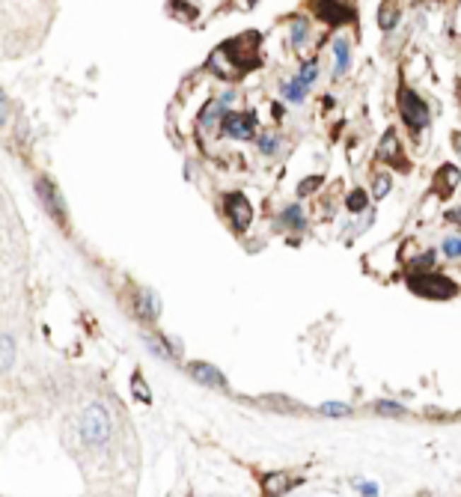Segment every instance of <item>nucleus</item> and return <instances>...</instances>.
Returning <instances> with one entry per match:
<instances>
[{
	"label": "nucleus",
	"instance_id": "27",
	"mask_svg": "<svg viewBox=\"0 0 461 497\" xmlns=\"http://www.w3.org/2000/svg\"><path fill=\"white\" fill-rule=\"evenodd\" d=\"M132 390H134V396H140V402H143V405H149V402H152V393H149L146 381H143L140 373H134V378H132Z\"/></svg>",
	"mask_w": 461,
	"mask_h": 497
},
{
	"label": "nucleus",
	"instance_id": "26",
	"mask_svg": "<svg viewBox=\"0 0 461 497\" xmlns=\"http://www.w3.org/2000/svg\"><path fill=\"white\" fill-rule=\"evenodd\" d=\"M256 146H259V152H262V155H277L280 140L274 137V134H259L256 137Z\"/></svg>",
	"mask_w": 461,
	"mask_h": 497
},
{
	"label": "nucleus",
	"instance_id": "37",
	"mask_svg": "<svg viewBox=\"0 0 461 497\" xmlns=\"http://www.w3.org/2000/svg\"><path fill=\"white\" fill-rule=\"evenodd\" d=\"M250 4H259V0H250Z\"/></svg>",
	"mask_w": 461,
	"mask_h": 497
},
{
	"label": "nucleus",
	"instance_id": "2",
	"mask_svg": "<svg viewBox=\"0 0 461 497\" xmlns=\"http://www.w3.org/2000/svg\"><path fill=\"white\" fill-rule=\"evenodd\" d=\"M110 432H113V423H110V414L102 402H93L83 408L81 414V438L90 447H105L110 441Z\"/></svg>",
	"mask_w": 461,
	"mask_h": 497
},
{
	"label": "nucleus",
	"instance_id": "3",
	"mask_svg": "<svg viewBox=\"0 0 461 497\" xmlns=\"http://www.w3.org/2000/svg\"><path fill=\"white\" fill-rule=\"evenodd\" d=\"M408 289L414 295L431 298V301H450V298H455V292H458V286L450 277L435 274V271H411L408 274Z\"/></svg>",
	"mask_w": 461,
	"mask_h": 497
},
{
	"label": "nucleus",
	"instance_id": "14",
	"mask_svg": "<svg viewBox=\"0 0 461 497\" xmlns=\"http://www.w3.org/2000/svg\"><path fill=\"white\" fill-rule=\"evenodd\" d=\"M229 107L221 102V98H214V102H209L206 107H203V113H199V129H214V125H221V119H223V113H226Z\"/></svg>",
	"mask_w": 461,
	"mask_h": 497
},
{
	"label": "nucleus",
	"instance_id": "4",
	"mask_svg": "<svg viewBox=\"0 0 461 497\" xmlns=\"http://www.w3.org/2000/svg\"><path fill=\"white\" fill-rule=\"evenodd\" d=\"M399 113L411 131H420L428 125V105L411 87H399Z\"/></svg>",
	"mask_w": 461,
	"mask_h": 497
},
{
	"label": "nucleus",
	"instance_id": "28",
	"mask_svg": "<svg viewBox=\"0 0 461 497\" xmlns=\"http://www.w3.org/2000/svg\"><path fill=\"white\" fill-rule=\"evenodd\" d=\"M375 411L378 414H387V417H405V408H402L399 402H390V399L375 402Z\"/></svg>",
	"mask_w": 461,
	"mask_h": 497
},
{
	"label": "nucleus",
	"instance_id": "31",
	"mask_svg": "<svg viewBox=\"0 0 461 497\" xmlns=\"http://www.w3.org/2000/svg\"><path fill=\"white\" fill-rule=\"evenodd\" d=\"M322 411H325V414H330V417H345V414H351V408L342 405V402H325Z\"/></svg>",
	"mask_w": 461,
	"mask_h": 497
},
{
	"label": "nucleus",
	"instance_id": "11",
	"mask_svg": "<svg viewBox=\"0 0 461 497\" xmlns=\"http://www.w3.org/2000/svg\"><path fill=\"white\" fill-rule=\"evenodd\" d=\"M134 313L143 322H155L158 316H161V298H158L152 289H140L134 295Z\"/></svg>",
	"mask_w": 461,
	"mask_h": 497
},
{
	"label": "nucleus",
	"instance_id": "32",
	"mask_svg": "<svg viewBox=\"0 0 461 497\" xmlns=\"http://www.w3.org/2000/svg\"><path fill=\"white\" fill-rule=\"evenodd\" d=\"M6 117H9V102H6V95H4V90H0V125L6 122Z\"/></svg>",
	"mask_w": 461,
	"mask_h": 497
},
{
	"label": "nucleus",
	"instance_id": "5",
	"mask_svg": "<svg viewBox=\"0 0 461 497\" xmlns=\"http://www.w3.org/2000/svg\"><path fill=\"white\" fill-rule=\"evenodd\" d=\"M313 9L327 27H339L354 21V6L349 0H313Z\"/></svg>",
	"mask_w": 461,
	"mask_h": 497
},
{
	"label": "nucleus",
	"instance_id": "29",
	"mask_svg": "<svg viewBox=\"0 0 461 497\" xmlns=\"http://www.w3.org/2000/svg\"><path fill=\"white\" fill-rule=\"evenodd\" d=\"M322 185H325V176H307V179H300L298 194H300V197H307V194H313L315 188H322Z\"/></svg>",
	"mask_w": 461,
	"mask_h": 497
},
{
	"label": "nucleus",
	"instance_id": "25",
	"mask_svg": "<svg viewBox=\"0 0 461 497\" xmlns=\"http://www.w3.org/2000/svg\"><path fill=\"white\" fill-rule=\"evenodd\" d=\"M443 257H450V259H461V235H446L443 238Z\"/></svg>",
	"mask_w": 461,
	"mask_h": 497
},
{
	"label": "nucleus",
	"instance_id": "9",
	"mask_svg": "<svg viewBox=\"0 0 461 497\" xmlns=\"http://www.w3.org/2000/svg\"><path fill=\"white\" fill-rule=\"evenodd\" d=\"M458 182H461V170L455 164H440L435 170V179H431V191L438 197H450V194H455Z\"/></svg>",
	"mask_w": 461,
	"mask_h": 497
},
{
	"label": "nucleus",
	"instance_id": "34",
	"mask_svg": "<svg viewBox=\"0 0 461 497\" xmlns=\"http://www.w3.org/2000/svg\"><path fill=\"white\" fill-rule=\"evenodd\" d=\"M443 218L450 221V223H455V226H461V209H450V211H446Z\"/></svg>",
	"mask_w": 461,
	"mask_h": 497
},
{
	"label": "nucleus",
	"instance_id": "35",
	"mask_svg": "<svg viewBox=\"0 0 461 497\" xmlns=\"http://www.w3.org/2000/svg\"><path fill=\"white\" fill-rule=\"evenodd\" d=\"M271 110H274V119L280 122V119H283V113H286V107H283L280 102H274V107H271Z\"/></svg>",
	"mask_w": 461,
	"mask_h": 497
},
{
	"label": "nucleus",
	"instance_id": "12",
	"mask_svg": "<svg viewBox=\"0 0 461 497\" xmlns=\"http://www.w3.org/2000/svg\"><path fill=\"white\" fill-rule=\"evenodd\" d=\"M188 375L194 381H199V385H206V387H223L226 385V378H223L221 369H214L211 363H203V361L188 363Z\"/></svg>",
	"mask_w": 461,
	"mask_h": 497
},
{
	"label": "nucleus",
	"instance_id": "1",
	"mask_svg": "<svg viewBox=\"0 0 461 497\" xmlns=\"http://www.w3.org/2000/svg\"><path fill=\"white\" fill-rule=\"evenodd\" d=\"M259 45H262V36L259 33H241L235 39H229L221 45V54L229 60V69L235 72H250V69L259 66Z\"/></svg>",
	"mask_w": 461,
	"mask_h": 497
},
{
	"label": "nucleus",
	"instance_id": "19",
	"mask_svg": "<svg viewBox=\"0 0 461 497\" xmlns=\"http://www.w3.org/2000/svg\"><path fill=\"white\" fill-rule=\"evenodd\" d=\"M307 90H310V87H304V83H300L298 78H292V81H283V83H280V93L286 95V102H304Z\"/></svg>",
	"mask_w": 461,
	"mask_h": 497
},
{
	"label": "nucleus",
	"instance_id": "24",
	"mask_svg": "<svg viewBox=\"0 0 461 497\" xmlns=\"http://www.w3.org/2000/svg\"><path fill=\"white\" fill-rule=\"evenodd\" d=\"M315 78H319V66H315V60H307L304 66H300V72H298V81L304 83V87H313Z\"/></svg>",
	"mask_w": 461,
	"mask_h": 497
},
{
	"label": "nucleus",
	"instance_id": "7",
	"mask_svg": "<svg viewBox=\"0 0 461 497\" xmlns=\"http://www.w3.org/2000/svg\"><path fill=\"white\" fill-rule=\"evenodd\" d=\"M221 131L235 140H250L256 134V113H235L226 110L221 119Z\"/></svg>",
	"mask_w": 461,
	"mask_h": 497
},
{
	"label": "nucleus",
	"instance_id": "6",
	"mask_svg": "<svg viewBox=\"0 0 461 497\" xmlns=\"http://www.w3.org/2000/svg\"><path fill=\"white\" fill-rule=\"evenodd\" d=\"M223 209H226V218H229V223H233L235 233H244V230L250 226V221H253V206H250V200H247V197H244L241 191L226 194Z\"/></svg>",
	"mask_w": 461,
	"mask_h": 497
},
{
	"label": "nucleus",
	"instance_id": "33",
	"mask_svg": "<svg viewBox=\"0 0 461 497\" xmlns=\"http://www.w3.org/2000/svg\"><path fill=\"white\" fill-rule=\"evenodd\" d=\"M357 491L360 494H378V486H375V482H360Z\"/></svg>",
	"mask_w": 461,
	"mask_h": 497
},
{
	"label": "nucleus",
	"instance_id": "30",
	"mask_svg": "<svg viewBox=\"0 0 461 497\" xmlns=\"http://www.w3.org/2000/svg\"><path fill=\"white\" fill-rule=\"evenodd\" d=\"M431 265H435V253L426 250L423 257H416V259L411 262V271H431Z\"/></svg>",
	"mask_w": 461,
	"mask_h": 497
},
{
	"label": "nucleus",
	"instance_id": "36",
	"mask_svg": "<svg viewBox=\"0 0 461 497\" xmlns=\"http://www.w3.org/2000/svg\"><path fill=\"white\" fill-rule=\"evenodd\" d=\"M453 146H455V152L461 155V131H453Z\"/></svg>",
	"mask_w": 461,
	"mask_h": 497
},
{
	"label": "nucleus",
	"instance_id": "10",
	"mask_svg": "<svg viewBox=\"0 0 461 497\" xmlns=\"http://www.w3.org/2000/svg\"><path fill=\"white\" fill-rule=\"evenodd\" d=\"M378 161H390L393 167L399 170H408V161L402 158V149H399V137H396V129H387L381 144H378V152H375Z\"/></svg>",
	"mask_w": 461,
	"mask_h": 497
},
{
	"label": "nucleus",
	"instance_id": "15",
	"mask_svg": "<svg viewBox=\"0 0 461 497\" xmlns=\"http://www.w3.org/2000/svg\"><path fill=\"white\" fill-rule=\"evenodd\" d=\"M277 221H280V226H286V230H295V233L307 230V218H304V211H300V206H286Z\"/></svg>",
	"mask_w": 461,
	"mask_h": 497
},
{
	"label": "nucleus",
	"instance_id": "21",
	"mask_svg": "<svg viewBox=\"0 0 461 497\" xmlns=\"http://www.w3.org/2000/svg\"><path fill=\"white\" fill-rule=\"evenodd\" d=\"M146 343H149V349L155 351V354H161V358H167V361H173L176 358V349H173L164 337H158V334H149L146 337Z\"/></svg>",
	"mask_w": 461,
	"mask_h": 497
},
{
	"label": "nucleus",
	"instance_id": "8",
	"mask_svg": "<svg viewBox=\"0 0 461 497\" xmlns=\"http://www.w3.org/2000/svg\"><path fill=\"white\" fill-rule=\"evenodd\" d=\"M36 194H39V200H42V206H45V211L57 221V223H66V218H69V211H66V203H63V197H60V191L54 188V182L51 179H36Z\"/></svg>",
	"mask_w": 461,
	"mask_h": 497
},
{
	"label": "nucleus",
	"instance_id": "18",
	"mask_svg": "<svg viewBox=\"0 0 461 497\" xmlns=\"http://www.w3.org/2000/svg\"><path fill=\"white\" fill-rule=\"evenodd\" d=\"M345 209H349L351 215H363V211L369 209V194L360 191V188H354L349 197H345Z\"/></svg>",
	"mask_w": 461,
	"mask_h": 497
},
{
	"label": "nucleus",
	"instance_id": "16",
	"mask_svg": "<svg viewBox=\"0 0 461 497\" xmlns=\"http://www.w3.org/2000/svg\"><path fill=\"white\" fill-rule=\"evenodd\" d=\"M295 489V479H289L286 474H268L262 476V491L265 494H286Z\"/></svg>",
	"mask_w": 461,
	"mask_h": 497
},
{
	"label": "nucleus",
	"instance_id": "20",
	"mask_svg": "<svg viewBox=\"0 0 461 497\" xmlns=\"http://www.w3.org/2000/svg\"><path fill=\"white\" fill-rule=\"evenodd\" d=\"M334 57H337V75H342L345 69H349V63H351V45H349V39H337L334 42Z\"/></svg>",
	"mask_w": 461,
	"mask_h": 497
},
{
	"label": "nucleus",
	"instance_id": "22",
	"mask_svg": "<svg viewBox=\"0 0 461 497\" xmlns=\"http://www.w3.org/2000/svg\"><path fill=\"white\" fill-rule=\"evenodd\" d=\"M393 188V179L387 176V173H375L372 176V194H375V200H384L387 194H390Z\"/></svg>",
	"mask_w": 461,
	"mask_h": 497
},
{
	"label": "nucleus",
	"instance_id": "13",
	"mask_svg": "<svg viewBox=\"0 0 461 497\" xmlns=\"http://www.w3.org/2000/svg\"><path fill=\"white\" fill-rule=\"evenodd\" d=\"M402 18V6H399V0H381V6H378V27L384 33H390L393 27L399 24Z\"/></svg>",
	"mask_w": 461,
	"mask_h": 497
},
{
	"label": "nucleus",
	"instance_id": "17",
	"mask_svg": "<svg viewBox=\"0 0 461 497\" xmlns=\"http://www.w3.org/2000/svg\"><path fill=\"white\" fill-rule=\"evenodd\" d=\"M12 363H16V339L9 334H0V373H6Z\"/></svg>",
	"mask_w": 461,
	"mask_h": 497
},
{
	"label": "nucleus",
	"instance_id": "23",
	"mask_svg": "<svg viewBox=\"0 0 461 497\" xmlns=\"http://www.w3.org/2000/svg\"><path fill=\"white\" fill-rule=\"evenodd\" d=\"M289 33H292V45H304L307 36H310V27L304 18H292L289 21Z\"/></svg>",
	"mask_w": 461,
	"mask_h": 497
}]
</instances>
